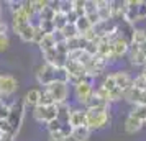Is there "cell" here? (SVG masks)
I'll list each match as a JSON object with an SVG mask.
<instances>
[{
    "label": "cell",
    "instance_id": "cell-23",
    "mask_svg": "<svg viewBox=\"0 0 146 141\" xmlns=\"http://www.w3.org/2000/svg\"><path fill=\"white\" fill-rule=\"evenodd\" d=\"M54 46H56V43H54V40H53V36H51V34H44L43 41L38 44L41 54L46 53V51H49V49H54Z\"/></svg>",
    "mask_w": 146,
    "mask_h": 141
},
{
    "label": "cell",
    "instance_id": "cell-43",
    "mask_svg": "<svg viewBox=\"0 0 146 141\" xmlns=\"http://www.w3.org/2000/svg\"><path fill=\"white\" fill-rule=\"evenodd\" d=\"M53 40H54V43L58 44V43H61V41H66V38H64V34H62V31L61 30H54L53 31Z\"/></svg>",
    "mask_w": 146,
    "mask_h": 141
},
{
    "label": "cell",
    "instance_id": "cell-42",
    "mask_svg": "<svg viewBox=\"0 0 146 141\" xmlns=\"http://www.w3.org/2000/svg\"><path fill=\"white\" fill-rule=\"evenodd\" d=\"M146 18V0H141L138 7V21Z\"/></svg>",
    "mask_w": 146,
    "mask_h": 141
},
{
    "label": "cell",
    "instance_id": "cell-21",
    "mask_svg": "<svg viewBox=\"0 0 146 141\" xmlns=\"http://www.w3.org/2000/svg\"><path fill=\"white\" fill-rule=\"evenodd\" d=\"M74 26H76V30H77L79 34H84L92 28V25H90V21L87 20V17L84 15V17H79V18H77V21L74 23Z\"/></svg>",
    "mask_w": 146,
    "mask_h": 141
},
{
    "label": "cell",
    "instance_id": "cell-3",
    "mask_svg": "<svg viewBox=\"0 0 146 141\" xmlns=\"http://www.w3.org/2000/svg\"><path fill=\"white\" fill-rule=\"evenodd\" d=\"M64 69L67 72V84L69 85H77L79 82L82 81H90L87 77V72H86V67L82 66L80 62H76V61H66L64 64Z\"/></svg>",
    "mask_w": 146,
    "mask_h": 141
},
{
    "label": "cell",
    "instance_id": "cell-15",
    "mask_svg": "<svg viewBox=\"0 0 146 141\" xmlns=\"http://www.w3.org/2000/svg\"><path fill=\"white\" fill-rule=\"evenodd\" d=\"M128 56H130V62L133 66H146V54H143L139 51V48L136 44L130 43V49H128Z\"/></svg>",
    "mask_w": 146,
    "mask_h": 141
},
{
    "label": "cell",
    "instance_id": "cell-6",
    "mask_svg": "<svg viewBox=\"0 0 146 141\" xmlns=\"http://www.w3.org/2000/svg\"><path fill=\"white\" fill-rule=\"evenodd\" d=\"M35 77H36V82H38L43 89L48 87L51 82L56 81V67L49 66L46 62H43V64L38 66L36 72H35Z\"/></svg>",
    "mask_w": 146,
    "mask_h": 141
},
{
    "label": "cell",
    "instance_id": "cell-27",
    "mask_svg": "<svg viewBox=\"0 0 146 141\" xmlns=\"http://www.w3.org/2000/svg\"><path fill=\"white\" fill-rule=\"evenodd\" d=\"M53 25H54V30H62V28L67 25V18L66 15L62 13H54V18H53Z\"/></svg>",
    "mask_w": 146,
    "mask_h": 141
},
{
    "label": "cell",
    "instance_id": "cell-9",
    "mask_svg": "<svg viewBox=\"0 0 146 141\" xmlns=\"http://www.w3.org/2000/svg\"><path fill=\"white\" fill-rule=\"evenodd\" d=\"M113 79H115V85L125 94L128 89L133 87V77L131 74L128 72V71H123V69H120V71H117V72H113Z\"/></svg>",
    "mask_w": 146,
    "mask_h": 141
},
{
    "label": "cell",
    "instance_id": "cell-29",
    "mask_svg": "<svg viewBox=\"0 0 146 141\" xmlns=\"http://www.w3.org/2000/svg\"><path fill=\"white\" fill-rule=\"evenodd\" d=\"M100 87H102V89H105L107 92L113 90V89L117 87V85H115V79H113V75H112V74L104 75V79H102V84H100Z\"/></svg>",
    "mask_w": 146,
    "mask_h": 141
},
{
    "label": "cell",
    "instance_id": "cell-2",
    "mask_svg": "<svg viewBox=\"0 0 146 141\" xmlns=\"http://www.w3.org/2000/svg\"><path fill=\"white\" fill-rule=\"evenodd\" d=\"M110 125V110H86V126L90 131L104 130Z\"/></svg>",
    "mask_w": 146,
    "mask_h": 141
},
{
    "label": "cell",
    "instance_id": "cell-25",
    "mask_svg": "<svg viewBox=\"0 0 146 141\" xmlns=\"http://www.w3.org/2000/svg\"><path fill=\"white\" fill-rule=\"evenodd\" d=\"M33 30H35V23H30V25L18 34V38H20L23 43H31V41H33Z\"/></svg>",
    "mask_w": 146,
    "mask_h": 141
},
{
    "label": "cell",
    "instance_id": "cell-28",
    "mask_svg": "<svg viewBox=\"0 0 146 141\" xmlns=\"http://www.w3.org/2000/svg\"><path fill=\"white\" fill-rule=\"evenodd\" d=\"M58 12L62 15L72 12V0H58Z\"/></svg>",
    "mask_w": 146,
    "mask_h": 141
},
{
    "label": "cell",
    "instance_id": "cell-10",
    "mask_svg": "<svg viewBox=\"0 0 146 141\" xmlns=\"http://www.w3.org/2000/svg\"><path fill=\"white\" fill-rule=\"evenodd\" d=\"M30 23H31V21L25 17V13H23L21 10L17 12V13H13V15H10V28H12V31H13L15 34H20Z\"/></svg>",
    "mask_w": 146,
    "mask_h": 141
},
{
    "label": "cell",
    "instance_id": "cell-20",
    "mask_svg": "<svg viewBox=\"0 0 146 141\" xmlns=\"http://www.w3.org/2000/svg\"><path fill=\"white\" fill-rule=\"evenodd\" d=\"M56 107H58V120H59L61 123H67L69 113H71V110H72L71 103H69V102H64V103H59V105H56Z\"/></svg>",
    "mask_w": 146,
    "mask_h": 141
},
{
    "label": "cell",
    "instance_id": "cell-30",
    "mask_svg": "<svg viewBox=\"0 0 146 141\" xmlns=\"http://www.w3.org/2000/svg\"><path fill=\"white\" fill-rule=\"evenodd\" d=\"M61 31H62V34H64V38H66V40H71V38H76V36H79V33H77L76 26H74V25H69V23H67L66 26L61 30Z\"/></svg>",
    "mask_w": 146,
    "mask_h": 141
},
{
    "label": "cell",
    "instance_id": "cell-51",
    "mask_svg": "<svg viewBox=\"0 0 146 141\" xmlns=\"http://www.w3.org/2000/svg\"><path fill=\"white\" fill-rule=\"evenodd\" d=\"M0 99H2V95H0Z\"/></svg>",
    "mask_w": 146,
    "mask_h": 141
},
{
    "label": "cell",
    "instance_id": "cell-16",
    "mask_svg": "<svg viewBox=\"0 0 146 141\" xmlns=\"http://www.w3.org/2000/svg\"><path fill=\"white\" fill-rule=\"evenodd\" d=\"M40 97H41V89H28L25 97H23V103H25V107H38L40 105Z\"/></svg>",
    "mask_w": 146,
    "mask_h": 141
},
{
    "label": "cell",
    "instance_id": "cell-4",
    "mask_svg": "<svg viewBox=\"0 0 146 141\" xmlns=\"http://www.w3.org/2000/svg\"><path fill=\"white\" fill-rule=\"evenodd\" d=\"M44 89L49 92V95H51V99H53V102H54V105L69 102L67 100V99H69V84H67V82L54 81Z\"/></svg>",
    "mask_w": 146,
    "mask_h": 141
},
{
    "label": "cell",
    "instance_id": "cell-36",
    "mask_svg": "<svg viewBox=\"0 0 146 141\" xmlns=\"http://www.w3.org/2000/svg\"><path fill=\"white\" fill-rule=\"evenodd\" d=\"M61 126H62V123H61L58 118H56V120H51L49 123H46L48 133H58V131H61Z\"/></svg>",
    "mask_w": 146,
    "mask_h": 141
},
{
    "label": "cell",
    "instance_id": "cell-49",
    "mask_svg": "<svg viewBox=\"0 0 146 141\" xmlns=\"http://www.w3.org/2000/svg\"><path fill=\"white\" fill-rule=\"evenodd\" d=\"M0 17H2V3H0Z\"/></svg>",
    "mask_w": 146,
    "mask_h": 141
},
{
    "label": "cell",
    "instance_id": "cell-18",
    "mask_svg": "<svg viewBox=\"0 0 146 141\" xmlns=\"http://www.w3.org/2000/svg\"><path fill=\"white\" fill-rule=\"evenodd\" d=\"M84 108L86 110H110V103L105 100H102L100 97H97V95L94 94Z\"/></svg>",
    "mask_w": 146,
    "mask_h": 141
},
{
    "label": "cell",
    "instance_id": "cell-8",
    "mask_svg": "<svg viewBox=\"0 0 146 141\" xmlns=\"http://www.w3.org/2000/svg\"><path fill=\"white\" fill-rule=\"evenodd\" d=\"M18 90V79L13 77L12 74H2L0 77V95L2 99L12 97Z\"/></svg>",
    "mask_w": 146,
    "mask_h": 141
},
{
    "label": "cell",
    "instance_id": "cell-32",
    "mask_svg": "<svg viewBox=\"0 0 146 141\" xmlns=\"http://www.w3.org/2000/svg\"><path fill=\"white\" fill-rule=\"evenodd\" d=\"M72 12L77 17H84L86 10H84V0H72Z\"/></svg>",
    "mask_w": 146,
    "mask_h": 141
},
{
    "label": "cell",
    "instance_id": "cell-39",
    "mask_svg": "<svg viewBox=\"0 0 146 141\" xmlns=\"http://www.w3.org/2000/svg\"><path fill=\"white\" fill-rule=\"evenodd\" d=\"M84 10H86V15L95 13V12H97V3H95V0H84Z\"/></svg>",
    "mask_w": 146,
    "mask_h": 141
},
{
    "label": "cell",
    "instance_id": "cell-1",
    "mask_svg": "<svg viewBox=\"0 0 146 141\" xmlns=\"http://www.w3.org/2000/svg\"><path fill=\"white\" fill-rule=\"evenodd\" d=\"M25 113H27V107H25L23 100H13L8 105V118L5 121L8 123L13 136H17L18 131L21 130V125H23V120H25Z\"/></svg>",
    "mask_w": 146,
    "mask_h": 141
},
{
    "label": "cell",
    "instance_id": "cell-13",
    "mask_svg": "<svg viewBox=\"0 0 146 141\" xmlns=\"http://www.w3.org/2000/svg\"><path fill=\"white\" fill-rule=\"evenodd\" d=\"M67 123L72 128L86 126V108L82 107H72L71 113H69V120Z\"/></svg>",
    "mask_w": 146,
    "mask_h": 141
},
{
    "label": "cell",
    "instance_id": "cell-33",
    "mask_svg": "<svg viewBox=\"0 0 146 141\" xmlns=\"http://www.w3.org/2000/svg\"><path fill=\"white\" fill-rule=\"evenodd\" d=\"M40 105H43V107H48V105H54L53 99H51V95H49V92H48L46 89H41Z\"/></svg>",
    "mask_w": 146,
    "mask_h": 141
},
{
    "label": "cell",
    "instance_id": "cell-24",
    "mask_svg": "<svg viewBox=\"0 0 146 141\" xmlns=\"http://www.w3.org/2000/svg\"><path fill=\"white\" fill-rule=\"evenodd\" d=\"M131 43L133 44H143V43H146V30H143V28H135V31H133L131 34Z\"/></svg>",
    "mask_w": 146,
    "mask_h": 141
},
{
    "label": "cell",
    "instance_id": "cell-11",
    "mask_svg": "<svg viewBox=\"0 0 146 141\" xmlns=\"http://www.w3.org/2000/svg\"><path fill=\"white\" fill-rule=\"evenodd\" d=\"M123 99L126 102H130L131 105H146V90L131 87L123 94Z\"/></svg>",
    "mask_w": 146,
    "mask_h": 141
},
{
    "label": "cell",
    "instance_id": "cell-44",
    "mask_svg": "<svg viewBox=\"0 0 146 141\" xmlns=\"http://www.w3.org/2000/svg\"><path fill=\"white\" fill-rule=\"evenodd\" d=\"M8 23H7V20L3 18V17H0V36L2 34H8Z\"/></svg>",
    "mask_w": 146,
    "mask_h": 141
},
{
    "label": "cell",
    "instance_id": "cell-35",
    "mask_svg": "<svg viewBox=\"0 0 146 141\" xmlns=\"http://www.w3.org/2000/svg\"><path fill=\"white\" fill-rule=\"evenodd\" d=\"M36 25L43 30V33L44 34H53V31H54L53 21H36Z\"/></svg>",
    "mask_w": 146,
    "mask_h": 141
},
{
    "label": "cell",
    "instance_id": "cell-12",
    "mask_svg": "<svg viewBox=\"0 0 146 141\" xmlns=\"http://www.w3.org/2000/svg\"><path fill=\"white\" fill-rule=\"evenodd\" d=\"M128 49H130V41L123 38V36H117L115 40L112 41V53L115 56V59H118L121 56H126L128 54Z\"/></svg>",
    "mask_w": 146,
    "mask_h": 141
},
{
    "label": "cell",
    "instance_id": "cell-40",
    "mask_svg": "<svg viewBox=\"0 0 146 141\" xmlns=\"http://www.w3.org/2000/svg\"><path fill=\"white\" fill-rule=\"evenodd\" d=\"M67 141L71 140V133H72V126L69 125V123H62V126H61V131H59Z\"/></svg>",
    "mask_w": 146,
    "mask_h": 141
},
{
    "label": "cell",
    "instance_id": "cell-50",
    "mask_svg": "<svg viewBox=\"0 0 146 141\" xmlns=\"http://www.w3.org/2000/svg\"><path fill=\"white\" fill-rule=\"evenodd\" d=\"M143 126H146V120H145V121H143Z\"/></svg>",
    "mask_w": 146,
    "mask_h": 141
},
{
    "label": "cell",
    "instance_id": "cell-14",
    "mask_svg": "<svg viewBox=\"0 0 146 141\" xmlns=\"http://www.w3.org/2000/svg\"><path fill=\"white\" fill-rule=\"evenodd\" d=\"M125 5V20L128 23L135 25L138 21V7H139V0H126L123 2Z\"/></svg>",
    "mask_w": 146,
    "mask_h": 141
},
{
    "label": "cell",
    "instance_id": "cell-48",
    "mask_svg": "<svg viewBox=\"0 0 146 141\" xmlns=\"http://www.w3.org/2000/svg\"><path fill=\"white\" fill-rule=\"evenodd\" d=\"M2 138H3V131H2V130H0V140H2Z\"/></svg>",
    "mask_w": 146,
    "mask_h": 141
},
{
    "label": "cell",
    "instance_id": "cell-37",
    "mask_svg": "<svg viewBox=\"0 0 146 141\" xmlns=\"http://www.w3.org/2000/svg\"><path fill=\"white\" fill-rule=\"evenodd\" d=\"M7 7H8L10 15L17 13V12H20V10H21V0H8V2H7Z\"/></svg>",
    "mask_w": 146,
    "mask_h": 141
},
{
    "label": "cell",
    "instance_id": "cell-26",
    "mask_svg": "<svg viewBox=\"0 0 146 141\" xmlns=\"http://www.w3.org/2000/svg\"><path fill=\"white\" fill-rule=\"evenodd\" d=\"M128 115H131V117H135V118L145 121L146 120V105H133L131 112H130Z\"/></svg>",
    "mask_w": 146,
    "mask_h": 141
},
{
    "label": "cell",
    "instance_id": "cell-31",
    "mask_svg": "<svg viewBox=\"0 0 146 141\" xmlns=\"http://www.w3.org/2000/svg\"><path fill=\"white\" fill-rule=\"evenodd\" d=\"M133 87L139 90H146V77L139 72L136 77H133Z\"/></svg>",
    "mask_w": 146,
    "mask_h": 141
},
{
    "label": "cell",
    "instance_id": "cell-22",
    "mask_svg": "<svg viewBox=\"0 0 146 141\" xmlns=\"http://www.w3.org/2000/svg\"><path fill=\"white\" fill-rule=\"evenodd\" d=\"M21 12L25 13V17H27L28 20L33 23V20L36 18V12H35L33 5H31V0H23L21 2Z\"/></svg>",
    "mask_w": 146,
    "mask_h": 141
},
{
    "label": "cell",
    "instance_id": "cell-5",
    "mask_svg": "<svg viewBox=\"0 0 146 141\" xmlns=\"http://www.w3.org/2000/svg\"><path fill=\"white\" fill-rule=\"evenodd\" d=\"M94 90H95V87H94L92 81H82L72 87V95L76 102L79 105H82V108H84L87 105V102L90 100V97L94 95Z\"/></svg>",
    "mask_w": 146,
    "mask_h": 141
},
{
    "label": "cell",
    "instance_id": "cell-47",
    "mask_svg": "<svg viewBox=\"0 0 146 141\" xmlns=\"http://www.w3.org/2000/svg\"><path fill=\"white\" fill-rule=\"evenodd\" d=\"M141 74H143V75H145V77H146V66L143 67V71H141Z\"/></svg>",
    "mask_w": 146,
    "mask_h": 141
},
{
    "label": "cell",
    "instance_id": "cell-41",
    "mask_svg": "<svg viewBox=\"0 0 146 141\" xmlns=\"http://www.w3.org/2000/svg\"><path fill=\"white\" fill-rule=\"evenodd\" d=\"M8 48H10V38H8V34H2L0 36V53L7 51Z\"/></svg>",
    "mask_w": 146,
    "mask_h": 141
},
{
    "label": "cell",
    "instance_id": "cell-17",
    "mask_svg": "<svg viewBox=\"0 0 146 141\" xmlns=\"http://www.w3.org/2000/svg\"><path fill=\"white\" fill-rule=\"evenodd\" d=\"M123 128H125V131L128 134H135L138 133L139 130L143 128V121L138 120V118H135V117H131V115H128L125 118V125H123Z\"/></svg>",
    "mask_w": 146,
    "mask_h": 141
},
{
    "label": "cell",
    "instance_id": "cell-52",
    "mask_svg": "<svg viewBox=\"0 0 146 141\" xmlns=\"http://www.w3.org/2000/svg\"><path fill=\"white\" fill-rule=\"evenodd\" d=\"M0 77H2V74H0Z\"/></svg>",
    "mask_w": 146,
    "mask_h": 141
},
{
    "label": "cell",
    "instance_id": "cell-7",
    "mask_svg": "<svg viewBox=\"0 0 146 141\" xmlns=\"http://www.w3.org/2000/svg\"><path fill=\"white\" fill-rule=\"evenodd\" d=\"M33 118L38 123H49L51 120H56L58 118V107L56 105H48V107H43V105H38V107L33 108Z\"/></svg>",
    "mask_w": 146,
    "mask_h": 141
},
{
    "label": "cell",
    "instance_id": "cell-45",
    "mask_svg": "<svg viewBox=\"0 0 146 141\" xmlns=\"http://www.w3.org/2000/svg\"><path fill=\"white\" fill-rule=\"evenodd\" d=\"M48 141H67V140L58 131V133H48Z\"/></svg>",
    "mask_w": 146,
    "mask_h": 141
},
{
    "label": "cell",
    "instance_id": "cell-38",
    "mask_svg": "<svg viewBox=\"0 0 146 141\" xmlns=\"http://www.w3.org/2000/svg\"><path fill=\"white\" fill-rule=\"evenodd\" d=\"M31 5H33L35 12H36V17H38V13L43 12V8L48 7V0H31Z\"/></svg>",
    "mask_w": 146,
    "mask_h": 141
},
{
    "label": "cell",
    "instance_id": "cell-19",
    "mask_svg": "<svg viewBox=\"0 0 146 141\" xmlns=\"http://www.w3.org/2000/svg\"><path fill=\"white\" fill-rule=\"evenodd\" d=\"M90 130L87 126H79V128H72V133H71V140L72 141H89L90 138Z\"/></svg>",
    "mask_w": 146,
    "mask_h": 141
},
{
    "label": "cell",
    "instance_id": "cell-46",
    "mask_svg": "<svg viewBox=\"0 0 146 141\" xmlns=\"http://www.w3.org/2000/svg\"><path fill=\"white\" fill-rule=\"evenodd\" d=\"M0 141H15V138L13 136H10V134H3V138H2Z\"/></svg>",
    "mask_w": 146,
    "mask_h": 141
},
{
    "label": "cell",
    "instance_id": "cell-34",
    "mask_svg": "<svg viewBox=\"0 0 146 141\" xmlns=\"http://www.w3.org/2000/svg\"><path fill=\"white\" fill-rule=\"evenodd\" d=\"M43 38H44V33H43V30H41V28L38 26L36 23H35V30H33V41H31V43L38 46V44H40L41 41H43Z\"/></svg>",
    "mask_w": 146,
    "mask_h": 141
}]
</instances>
